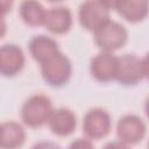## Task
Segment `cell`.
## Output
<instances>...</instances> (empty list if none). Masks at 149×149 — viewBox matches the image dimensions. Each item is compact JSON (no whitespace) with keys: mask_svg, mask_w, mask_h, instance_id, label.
Instances as JSON below:
<instances>
[{"mask_svg":"<svg viewBox=\"0 0 149 149\" xmlns=\"http://www.w3.org/2000/svg\"><path fill=\"white\" fill-rule=\"evenodd\" d=\"M141 66H142V74H143V77L149 80V52L141 59Z\"/></svg>","mask_w":149,"mask_h":149,"instance_id":"cell-16","label":"cell"},{"mask_svg":"<svg viewBox=\"0 0 149 149\" xmlns=\"http://www.w3.org/2000/svg\"><path fill=\"white\" fill-rule=\"evenodd\" d=\"M49 1H51V2H56V1H61V0H49Z\"/></svg>","mask_w":149,"mask_h":149,"instance_id":"cell-21","label":"cell"},{"mask_svg":"<svg viewBox=\"0 0 149 149\" xmlns=\"http://www.w3.org/2000/svg\"><path fill=\"white\" fill-rule=\"evenodd\" d=\"M26 133L21 125L14 121L3 122L0 128V146L1 148L13 149L21 147L24 142Z\"/></svg>","mask_w":149,"mask_h":149,"instance_id":"cell-14","label":"cell"},{"mask_svg":"<svg viewBox=\"0 0 149 149\" xmlns=\"http://www.w3.org/2000/svg\"><path fill=\"white\" fill-rule=\"evenodd\" d=\"M28 47H29V51L33 58L37 61L40 64L47 58H49L50 56L59 51L57 42L54 38L49 36H44V35L34 36L30 40Z\"/></svg>","mask_w":149,"mask_h":149,"instance_id":"cell-12","label":"cell"},{"mask_svg":"<svg viewBox=\"0 0 149 149\" xmlns=\"http://www.w3.org/2000/svg\"><path fill=\"white\" fill-rule=\"evenodd\" d=\"M116 70L118 57H115L111 52L102 51L91 61L90 71L92 77H94L98 81L107 83L115 79Z\"/></svg>","mask_w":149,"mask_h":149,"instance_id":"cell-8","label":"cell"},{"mask_svg":"<svg viewBox=\"0 0 149 149\" xmlns=\"http://www.w3.org/2000/svg\"><path fill=\"white\" fill-rule=\"evenodd\" d=\"M128 38L126 28L114 21L106 22L102 27L94 31V41L97 45L107 52H112L122 48Z\"/></svg>","mask_w":149,"mask_h":149,"instance_id":"cell-3","label":"cell"},{"mask_svg":"<svg viewBox=\"0 0 149 149\" xmlns=\"http://www.w3.org/2000/svg\"><path fill=\"white\" fill-rule=\"evenodd\" d=\"M116 134L121 143L126 146L135 144L143 139L146 134V126L139 116L125 115L118 122Z\"/></svg>","mask_w":149,"mask_h":149,"instance_id":"cell-7","label":"cell"},{"mask_svg":"<svg viewBox=\"0 0 149 149\" xmlns=\"http://www.w3.org/2000/svg\"><path fill=\"white\" fill-rule=\"evenodd\" d=\"M76 115L68 108H58L52 111L48 125L52 134L57 136H68L73 133L76 128Z\"/></svg>","mask_w":149,"mask_h":149,"instance_id":"cell-10","label":"cell"},{"mask_svg":"<svg viewBox=\"0 0 149 149\" xmlns=\"http://www.w3.org/2000/svg\"><path fill=\"white\" fill-rule=\"evenodd\" d=\"M72 24L71 12L65 7H55L47 10L43 26L52 34H64L69 31Z\"/></svg>","mask_w":149,"mask_h":149,"instance_id":"cell-11","label":"cell"},{"mask_svg":"<svg viewBox=\"0 0 149 149\" xmlns=\"http://www.w3.org/2000/svg\"><path fill=\"white\" fill-rule=\"evenodd\" d=\"M13 1H14V0H1L2 15H6V14L10 10V8H12V6H13Z\"/></svg>","mask_w":149,"mask_h":149,"instance_id":"cell-17","label":"cell"},{"mask_svg":"<svg viewBox=\"0 0 149 149\" xmlns=\"http://www.w3.org/2000/svg\"><path fill=\"white\" fill-rule=\"evenodd\" d=\"M78 17L83 28L94 33L109 21V9L100 0H86L79 7Z\"/></svg>","mask_w":149,"mask_h":149,"instance_id":"cell-4","label":"cell"},{"mask_svg":"<svg viewBox=\"0 0 149 149\" xmlns=\"http://www.w3.org/2000/svg\"><path fill=\"white\" fill-rule=\"evenodd\" d=\"M141 59L133 54H126L118 57V70L115 79L126 86L136 85L142 79Z\"/></svg>","mask_w":149,"mask_h":149,"instance_id":"cell-6","label":"cell"},{"mask_svg":"<svg viewBox=\"0 0 149 149\" xmlns=\"http://www.w3.org/2000/svg\"><path fill=\"white\" fill-rule=\"evenodd\" d=\"M108 9H115L116 10V8H118V6H119V3H120V1L121 0H100Z\"/></svg>","mask_w":149,"mask_h":149,"instance_id":"cell-18","label":"cell"},{"mask_svg":"<svg viewBox=\"0 0 149 149\" xmlns=\"http://www.w3.org/2000/svg\"><path fill=\"white\" fill-rule=\"evenodd\" d=\"M52 111L51 100L45 95L37 94L26 100L21 109V118L28 127L38 128L48 123Z\"/></svg>","mask_w":149,"mask_h":149,"instance_id":"cell-1","label":"cell"},{"mask_svg":"<svg viewBox=\"0 0 149 149\" xmlns=\"http://www.w3.org/2000/svg\"><path fill=\"white\" fill-rule=\"evenodd\" d=\"M144 109H146V114H147V116H148V119H149V97H148V99L146 100Z\"/></svg>","mask_w":149,"mask_h":149,"instance_id":"cell-20","label":"cell"},{"mask_svg":"<svg viewBox=\"0 0 149 149\" xmlns=\"http://www.w3.org/2000/svg\"><path fill=\"white\" fill-rule=\"evenodd\" d=\"M71 147H92V143L86 142V141L83 142V139H78V141L73 142L71 144Z\"/></svg>","mask_w":149,"mask_h":149,"instance_id":"cell-19","label":"cell"},{"mask_svg":"<svg viewBox=\"0 0 149 149\" xmlns=\"http://www.w3.org/2000/svg\"><path fill=\"white\" fill-rule=\"evenodd\" d=\"M24 55L15 44H5L0 49V71L5 77H13L21 71Z\"/></svg>","mask_w":149,"mask_h":149,"instance_id":"cell-9","label":"cell"},{"mask_svg":"<svg viewBox=\"0 0 149 149\" xmlns=\"http://www.w3.org/2000/svg\"><path fill=\"white\" fill-rule=\"evenodd\" d=\"M45 15L47 10L37 0H23L20 5V16L28 26H43Z\"/></svg>","mask_w":149,"mask_h":149,"instance_id":"cell-15","label":"cell"},{"mask_svg":"<svg viewBox=\"0 0 149 149\" xmlns=\"http://www.w3.org/2000/svg\"><path fill=\"white\" fill-rule=\"evenodd\" d=\"M111 129V116L101 108L90 109L83 120V130L92 140H98L108 134Z\"/></svg>","mask_w":149,"mask_h":149,"instance_id":"cell-5","label":"cell"},{"mask_svg":"<svg viewBox=\"0 0 149 149\" xmlns=\"http://www.w3.org/2000/svg\"><path fill=\"white\" fill-rule=\"evenodd\" d=\"M148 147H149V142H148Z\"/></svg>","mask_w":149,"mask_h":149,"instance_id":"cell-22","label":"cell"},{"mask_svg":"<svg viewBox=\"0 0 149 149\" xmlns=\"http://www.w3.org/2000/svg\"><path fill=\"white\" fill-rule=\"evenodd\" d=\"M72 72L71 62L61 51L50 56L41 63V73L47 84L51 86L64 85Z\"/></svg>","mask_w":149,"mask_h":149,"instance_id":"cell-2","label":"cell"},{"mask_svg":"<svg viewBox=\"0 0 149 149\" xmlns=\"http://www.w3.org/2000/svg\"><path fill=\"white\" fill-rule=\"evenodd\" d=\"M118 13L129 22H140L149 13V0H121Z\"/></svg>","mask_w":149,"mask_h":149,"instance_id":"cell-13","label":"cell"}]
</instances>
